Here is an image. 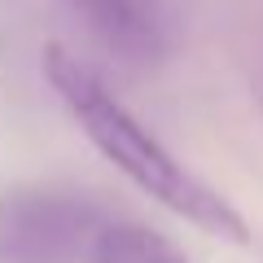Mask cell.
Masks as SVG:
<instances>
[{"label":"cell","instance_id":"1","mask_svg":"<svg viewBox=\"0 0 263 263\" xmlns=\"http://www.w3.org/2000/svg\"><path fill=\"white\" fill-rule=\"evenodd\" d=\"M44 75L53 84V92L62 97V105L70 110V119L84 127V136L145 197L162 202L167 211H176L180 219H189L193 228L219 237V241H233V246L250 241V228H246L241 211L228 197H219L206 180H197L184 162L171 158V149L101 84V75L88 62L66 53L62 44H48L44 48Z\"/></svg>","mask_w":263,"mask_h":263},{"label":"cell","instance_id":"4","mask_svg":"<svg viewBox=\"0 0 263 263\" xmlns=\"http://www.w3.org/2000/svg\"><path fill=\"white\" fill-rule=\"evenodd\" d=\"M92 263H189V254L180 250L171 237L154 233L145 224H123L110 219L97 241V259Z\"/></svg>","mask_w":263,"mask_h":263},{"label":"cell","instance_id":"2","mask_svg":"<svg viewBox=\"0 0 263 263\" xmlns=\"http://www.w3.org/2000/svg\"><path fill=\"white\" fill-rule=\"evenodd\" d=\"M110 211L66 189L0 193V263H92Z\"/></svg>","mask_w":263,"mask_h":263},{"label":"cell","instance_id":"3","mask_svg":"<svg viewBox=\"0 0 263 263\" xmlns=\"http://www.w3.org/2000/svg\"><path fill=\"white\" fill-rule=\"evenodd\" d=\"M92 31L127 62H154L167 48V18L158 0H75Z\"/></svg>","mask_w":263,"mask_h":263}]
</instances>
